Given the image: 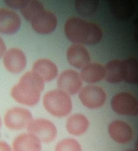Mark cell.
<instances>
[{
    "label": "cell",
    "instance_id": "9c48e42d",
    "mask_svg": "<svg viewBox=\"0 0 138 151\" xmlns=\"http://www.w3.org/2000/svg\"><path fill=\"white\" fill-rule=\"evenodd\" d=\"M4 65L10 72L16 74L25 68L27 59L22 50L12 48L6 52L3 56Z\"/></svg>",
    "mask_w": 138,
    "mask_h": 151
},
{
    "label": "cell",
    "instance_id": "8fae6325",
    "mask_svg": "<svg viewBox=\"0 0 138 151\" xmlns=\"http://www.w3.org/2000/svg\"><path fill=\"white\" fill-rule=\"evenodd\" d=\"M21 20L18 14L10 9H0V32L13 35L19 30Z\"/></svg>",
    "mask_w": 138,
    "mask_h": 151
},
{
    "label": "cell",
    "instance_id": "603a6c76",
    "mask_svg": "<svg viewBox=\"0 0 138 151\" xmlns=\"http://www.w3.org/2000/svg\"><path fill=\"white\" fill-rule=\"evenodd\" d=\"M5 3L7 6L13 9H19L20 10L23 5H24V0H18V1H11L7 0L5 1Z\"/></svg>",
    "mask_w": 138,
    "mask_h": 151
},
{
    "label": "cell",
    "instance_id": "cb8c5ba5",
    "mask_svg": "<svg viewBox=\"0 0 138 151\" xmlns=\"http://www.w3.org/2000/svg\"><path fill=\"white\" fill-rule=\"evenodd\" d=\"M0 151H12V147L5 141H0Z\"/></svg>",
    "mask_w": 138,
    "mask_h": 151
},
{
    "label": "cell",
    "instance_id": "30bf717a",
    "mask_svg": "<svg viewBox=\"0 0 138 151\" xmlns=\"http://www.w3.org/2000/svg\"><path fill=\"white\" fill-rule=\"evenodd\" d=\"M35 31L41 35H48L54 30L57 25V18L52 12L43 11L31 22Z\"/></svg>",
    "mask_w": 138,
    "mask_h": 151
},
{
    "label": "cell",
    "instance_id": "6da1fadb",
    "mask_svg": "<svg viewBox=\"0 0 138 151\" xmlns=\"http://www.w3.org/2000/svg\"><path fill=\"white\" fill-rule=\"evenodd\" d=\"M44 88V81L33 71L28 72L12 88L11 95L18 103L33 106L39 101Z\"/></svg>",
    "mask_w": 138,
    "mask_h": 151
},
{
    "label": "cell",
    "instance_id": "2e32d148",
    "mask_svg": "<svg viewBox=\"0 0 138 151\" xmlns=\"http://www.w3.org/2000/svg\"><path fill=\"white\" fill-rule=\"evenodd\" d=\"M89 120L85 115L75 114L68 118L66 124L67 131L70 134L80 136L84 134L89 127Z\"/></svg>",
    "mask_w": 138,
    "mask_h": 151
},
{
    "label": "cell",
    "instance_id": "5b68a950",
    "mask_svg": "<svg viewBox=\"0 0 138 151\" xmlns=\"http://www.w3.org/2000/svg\"><path fill=\"white\" fill-rule=\"evenodd\" d=\"M27 129L28 132L32 134L41 142L45 143L54 141L57 134L56 127L47 119H33Z\"/></svg>",
    "mask_w": 138,
    "mask_h": 151
},
{
    "label": "cell",
    "instance_id": "4fadbf2b",
    "mask_svg": "<svg viewBox=\"0 0 138 151\" xmlns=\"http://www.w3.org/2000/svg\"><path fill=\"white\" fill-rule=\"evenodd\" d=\"M12 151H41V142L29 132L16 137L12 143Z\"/></svg>",
    "mask_w": 138,
    "mask_h": 151
},
{
    "label": "cell",
    "instance_id": "7402d4cb",
    "mask_svg": "<svg viewBox=\"0 0 138 151\" xmlns=\"http://www.w3.org/2000/svg\"><path fill=\"white\" fill-rule=\"evenodd\" d=\"M55 151H82V146L75 139H66L58 142Z\"/></svg>",
    "mask_w": 138,
    "mask_h": 151
},
{
    "label": "cell",
    "instance_id": "ffe728a7",
    "mask_svg": "<svg viewBox=\"0 0 138 151\" xmlns=\"http://www.w3.org/2000/svg\"><path fill=\"white\" fill-rule=\"evenodd\" d=\"M124 80L126 82L136 84L138 82V61L133 58L123 60Z\"/></svg>",
    "mask_w": 138,
    "mask_h": 151
},
{
    "label": "cell",
    "instance_id": "ac0fdd59",
    "mask_svg": "<svg viewBox=\"0 0 138 151\" xmlns=\"http://www.w3.org/2000/svg\"><path fill=\"white\" fill-rule=\"evenodd\" d=\"M105 68L106 80L111 83H118L124 80L123 60H114L107 63Z\"/></svg>",
    "mask_w": 138,
    "mask_h": 151
},
{
    "label": "cell",
    "instance_id": "7c38bea8",
    "mask_svg": "<svg viewBox=\"0 0 138 151\" xmlns=\"http://www.w3.org/2000/svg\"><path fill=\"white\" fill-rule=\"evenodd\" d=\"M108 132L112 139L119 144H127L133 139V129L129 124L122 120H114L111 122Z\"/></svg>",
    "mask_w": 138,
    "mask_h": 151
},
{
    "label": "cell",
    "instance_id": "8992f818",
    "mask_svg": "<svg viewBox=\"0 0 138 151\" xmlns=\"http://www.w3.org/2000/svg\"><path fill=\"white\" fill-rule=\"evenodd\" d=\"M111 105L114 111L121 115H138V100L128 92L116 94L112 99Z\"/></svg>",
    "mask_w": 138,
    "mask_h": 151
},
{
    "label": "cell",
    "instance_id": "d4e9b609",
    "mask_svg": "<svg viewBox=\"0 0 138 151\" xmlns=\"http://www.w3.org/2000/svg\"><path fill=\"white\" fill-rule=\"evenodd\" d=\"M6 52V46L5 43L2 37H0V58L3 57Z\"/></svg>",
    "mask_w": 138,
    "mask_h": 151
},
{
    "label": "cell",
    "instance_id": "ba28073f",
    "mask_svg": "<svg viewBox=\"0 0 138 151\" xmlns=\"http://www.w3.org/2000/svg\"><path fill=\"white\" fill-rule=\"evenodd\" d=\"M59 89L67 94L74 95L80 91L82 82L78 73L72 70H64L60 74L57 81Z\"/></svg>",
    "mask_w": 138,
    "mask_h": 151
},
{
    "label": "cell",
    "instance_id": "9a60e30c",
    "mask_svg": "<svg viewBox=\"0 0 138 151\" xmlns=\"http://www.w3.org/2000/svg\"><path fill=\"white\" fill-rule=\"evenodd\" d=\"M33 72L44 81H50L56 77L58 68L51 60L43 58L37 60L33 66Z\"/></svg>",
    "mask_w": 138,
    "mask_h": 151
},
{
    "label": "cell",
    "instance_id": "4316f807",
    "mask_svg": "<svg viewBox=\"0 0 138 151\" xmlns=\"http://www.w3.org/2000/svg\"><path fill=\"white\" fill-rule=\"evenodd\" d=\"M137 151L136 150H126V151Z\"/></svg>",
    "mask_w": 138,
    "mask_h": 151
},
{
    "label": "cell",
    "instance_id": "44dd1931",
    "mask_svg": "<svg viewBox=\"0 0 138 151\" xmlns=\"http://www.w3.org/2000/svg\"><path fill=\"white\" fill-rule=\"evenodd\" d=\"M99 6L96 0H79L75 2L77 11L82 15L89 16L96 12Z\"/></svg>",
    "mask_w": 138,
    "mask_h": 151
},
{
    "label": "cell",
    "instance_id": "e0dca14e",
    "mask_svg": "<svg viewBox=\"0 0 138 151\" xmlns=\"http://www.w3.org/2000/svg\"><path fill=\"white\" fill-rule=\"evenodd\" d=\"M81 78L89 83H95L105 77V68L98 63H89L82 69Z\"/></svg>",
    "mask_w": 138,
    "mask_h": 151
},
{
    "label": "cell",
    "instance_id": "277c9868",
    "mask_svg": "<svg viewBox=\"0 0 138 151\" xmlns=\"http://www.w3.org/2000/svg\"><path fill=\"white\" fill-rule=\"evenodd\" d=\"M31 112L26 108L15 107L7 111L4 122L8 129L12 131H20L27 129L32 121Z\"/></svg>",
    "mask_w": 138,
    "mask_h": 151
},
{
    "label": "cell",
    "instance_id": "3957f363",
    "mask_svg": "<svg viewBox=\"0 0 138 151\" xmlns=\"http://www.w3.org/2000/svg\"><path fill=\"white\" fill-rule=\"evenodd\" d=\"M43 103L48 113L58 117L67 116L72 109L70 96L59 89L53 90L46 93L43 97Z\"/></svg>",
    "mask_w": 138,
    "mask_h": 151
},
{
    "label": "cell",
    "instance_id": "484cf974",
    "mask_svg": "<svg viewBox=\"0 0 138 151\" xmlns=\"http://www.w3.org/2000/svg\"><path fill=\"white\" fill-rule=\"evenodd\" d=\"M2 119L1 118V117H0V129L1 128V127H2Z\"/></svg>",
    "mask_w": 138,
    "mask_h": 151
},
{
    "label": "cell",
    "instance_id": "5bb4252c",
    "mask_svg": "<svg viewBox=\"0 0 138 151\" xmlns=\"http://www.w3.org/2000/svg\"><path fill=\"white\" fill-rule=\"evenodd\" d=\"M67 58L69 64L78 69H83L90 61V55L87 48L82 45L77 44L68 48Z\"/></svg>",
    "mask_w": 138,
    "mask_h": 151
},
{
    "label": "cell",
    "instance_id": "7a4b0ae2",
    "mask_svg": "<svg viewBox=\"0 0 138 151\" xmlns=\"http://www.w3.org/2000/svg\"><path fill=\"white\" fill-rule=\"evenodd\" d=\"M64 31L68 40L77 45H94L102 37V30L99 25L79 18L68 19Z\"/></svg>",
    "mask_w": 138,
    "mask_h": 151
},
{
    "label": "cell",
    "instance_id": "52a82bcc",
    "mask_svg": "<svg viewBox=\"0 0 138 151\" xmlns=\"http://www.w3.org/2000/svg\"><path fill=\"white\" fill-rule=\"evenodd\" d=\"M79 97L82 103L87 108H99L106 102V92L99 86L89 85L85 86L80 91Z\"/></svg>",
    "mask_w": 138,
    "mask_h": 151
},
{
    "label": "cell",
    "instance_id": "d6986e66",
    "mask_svg": "<svg viewBox=\"0 0 138 151\" xmlns=\"http://www.w3.org/2000/svg\"><path fill=\"white\" fill-rule=\"evenodd\" d=\"M44 10V7L42 4L35 0L25 1L24 5L20 9L24 18L30 22Z\"/></svg>",
    "mask_w": 138,
    "mask_h": 151
}]
</instances>
